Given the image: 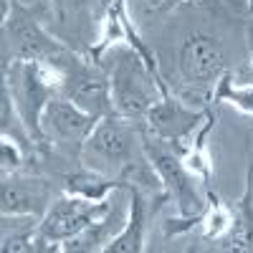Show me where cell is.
Returning <instances> with one entry per match:
<instances>
[{
	"label": "cell",
	"mask_w": 253,
	"mask_h": 253,
	"mask_svg": "<svg viewBox=\"0 0 253 253\" xmlns=\"http://www.w3.org/2000/svg\"><path fill=\"white\" fill-rule=\"evenodd\" d=\"M56 66L61 69V96H66L76 107L96 117H107L114 112L109 71H104L99 61L81 58L69 51Z\"/></svg>",
	"instance_id": "cell-6"
},
{
	"label": "cell",
	"mask_w": 253,
	"mask_h": 253,
	"mask_svg": "<svg viewBox=\"0 0 253 253\" xmlns=\"http://www.w3.org/2000/svg\"><path fill=\"white\" fill-rule=\"evenodd\" d=\"M119 187H126V182L117 180V177L99 175V172L89 170V167L63 177V190H66L69 195H79V198H86V200H107Z\"/></svg>",
	"instance_id": "cell-15"
},
{
	"label": "cell",
	"mask_w": 253,
	"mask_h": 253,
	"mask_svg": "<svg viewBox=\"0 0 253 253\" xmlns=\"http://www.w3.org/2000/svg\"><path fill=\"white\" fill-rule=\"evenodd\" d=\"M142 147H144V157L150 160V167L155 170L165 198L175 203L177 218H170L165 223V236H177L185 233L193 225L203 223L205 210H208V195L203 198L200 187L195 182V172L185 165L180 152L172 144H167L152 134H142Z\"/></svg>",
	"instance_id": "cell-1"
},
{
	"label": "cell",
	"mask_w": 253,
	"mask_h": 253,
	"mask_svg": "<svg viewBox=\"0 0 253 253\" xmlns=\"http://www.w3.org/2000/svg\"><path fill=\"white\" fill-rule=\"evenodd\" d=\"M99 119L101 117L84 112L74 101L58 94L48 101L43 117H41V129H43V139H51L53 144L63 147L69 155H81V147L94 132Z\"/></svg>",
	"instance_id": "cell-8"
},
{
	"label": "cell",
	"mask_w": 253,
	"mask_h": 253,
	"mask_svg": "<svg viewBox=\"0 0 253 253\" xmlns=\"http://www.w3.org/2000/svg\"><path fill=\"white\" fill-rule=\"evenodd\" d=\"M3 74H5L3 89L10 94L31 137L36 142H43L41 117H43L48 101L61 94V69L53 63L15 58L3 63Z\"/></svg>",
	"instance_id": "cell-2"
},
{
	"label": "cell",
	"mask_w": 253,
	"mask_h": 253,
	"mask_svg": "<svg viewBox=\"0 0 253 253\" xmlns=\"http://www.w3.org/2000/svg\"><path fill=\"white\" fill-rule=\"evenodd\" d=\"M180 3H187V0H160V3H155V8L157 10H170V8H175Z\"/></svg>",
	"instance_id": "cell-20"
},
{
	"label": "cell",
	"mask_w": 253,
	"mask_h": 253,
	"mask_svg": "<svg viewBox=\"0 0 253 253\" xmlns=\"http://www.w3.org/2000/svg\"><path fill=\"white\" fill-rule=\"evenodd\" d=\"M134 142H137V129L132 119H124L112 112L99 119L89 139L84 142L79 157L89 170L126 182L129 175H134L137 165H142L134 162Z\"/></svg>",
	"instance_id": "cell-4"
},
{
	"label": "cell",
	"mask_w": 253,
	"mask_h": 253,
	"mask_svg": "<svg viewBox=\"0 0 253 253\" xmlns=\"http://www.w3.org/2000/svg\"><path fill=\"white\" fill-rule=\"evenodd\" d=\"M119 220V205L114 203V208L109 210L107 218H101L96 223H91L89 228H84L81 233L71 236L69 241L61 243L63 253H91V251H104L109 246V241L117 236L114 233V223Z\"/></svg>",
	"instance_id": "cell-14"
},
{
	"label": "cell",
	"mask_w": 253,
	"mask_h": 253,
	"mask_svg": "<svg viewBox=\"0 0 253 253\" xmlns=\"http://www.w3.org/2000/svg\"><path fill=\"white\" fill-rule=\"evenodd\" d=\"M3 33H5V48L10 46V58H28L41 63H56L66 56L71 48H66L38 23V18L23 8L20 3H13V10L8 18H3ZM5 61V63H8Z\"/></svg>",
	"instance_id": "cell-7"
},
{
	"label": "cell",
	"mask_w": 253,
	"mask_h": 253,
	"mask_svg": "<svg viewBox=\"0 0 253 253\" xmlns=\"http://www.w3.org/2000/svg\"><path fill=\"white\" fill-rule=\"evenodd\" d=\"M203 223H205V238L218 243L228 236L230 225H233V210L225 208L213 193H208V210Z\"/></svg>",
	"instance_id": "cell-17"
},
{
	"label": "cell",
	"mask_w": 253,
	"mask_h": 253,
	"mask_svg": "<svg viewBox=\"0 0 253 253\" xmlns=\"http://www.w3.org/2000/svg\"><path fill=\"white\" fill-rule=\"evenodd\" d=\"M20 165H23L20 142H15L13 137H3V142H0V167H3V175L15 172Z\"/></svg>",
	"instance_id": "cell-18"
},
{
	"label": "cell",
	"mask_w": 253,
	"mask_h": 253,
	"mask_svg": "<svg viewBox=\"0 0 253 253\" xmlns=\"http://www.w3.org/2000/svg\"><path fill=\"white\" fill-rule=\"evenodd\" d=\"M203 117H205V112L185 107V101L175 99L167 91L155 107L144 114V132L162 139V142L177 144V142L190 139V134L195 132V126Z\"/></svg>",
	"instance_id": "cell-10"
},
{
	"label": "cell",
	"mask_w": 253,
	"mask_h": 253,
	"mask_svg": "<svg viewBox=\"0 0 253 253\" xmlns=\"http://www.w3.org/2000/svg\"><path fill=\"white\" fill-rule=\"evenodd\" d=\"M180 76L187 86L208 89L225 74V53L220 41L208 33H190L177 58Z\"/></svg>",
	"instance_id": "cell-9"
},
{
	"label": "cell",
	"mask_w": 253,
	"mask_h": 253,
	"mask_svg": "<svg viewBox=\"0 0 253 253\" xmlns=\"http://www.w3.org/2000/svg\"><path fill=\"white\" fill-rule=\"evenodd\" d=\"M129 193V213H126L124 228L104 248L107 253H142L144 251V198L134 185H126Z\"/></svg>",
	"instance_id": "cell-12"
},
{
	"label": "cell",
	"mask_w": 253,
	"mask_h": 253,
	"mask_svg": "<svg viewBox=\"0 0 253 253\" xmlns=\"http://www.w3.org/2000/svg\"><path fill=\"white\" fill-rule=\"evenodd\" d=\"M53 5H56L58 18L66 20L69 15H76V13H81L86 5H91V0H53Z\"/></svg>",
	"instance_id": "cell-19"
},
{
	"label": "cell",
	"mask_w": 253,
	"mask_h": 253,
	"mask_svg": "<svg viewBox=\"0 0 253 253\" xmlns=\"http://www.w3.org/2000/svg\"><path fill=\"white\" fill-rule=\"evenodd\" d=\"M213 101H228L246 114H253V84H238L236 76L225 71L218 79V89L213 91Z\"/></svg>",
	"instance_id": "cell-16"
},
{
	"label": "cell",
	"mask_w": 253,
	"mask_h": 253,
	"mask_svg": "<svg viewBox=\"0 0 253 253\" xmlns=\"http://www.w3.org/2000/svg\"><path fill=\"white\" fill-rule=\"evenodd\" d=\"M114 198L107 200H86L79 195H66L51 203L46 215L38 223V251H61V243L81 233L84 228L109 215Z\"/></svg>",
	"instance_id": "cell-5"
},
{
	"label": "cell",
	"mask_w": 253,
	"mask_h": 253,
	"mask_svg": "<svg viewBox=\"0 0 253 253\" xmlns=\"http://www.w3.org/2000/svg\"><path fill=\"white\" fill-rule=\"evenodd\" d=\"M218 243V248L223 251H253V167L248 170L246 195L233 210V225H230L228 236Z\"/></svg>",
	"instance_id": "cell-13"
},
{
	"label": "cell",
	"mask_w": 253,
	"mask_h": 253,
	"mask_svg": "<svg viewBox=\"0 0 253 253\" xmlns=\"http://www.w3.org/2000/svg\"><path fill=\"white\" fill-rule=\"evenodd\" d=\"M51 193L53 187L46 180L8 172L3 175V185H0V210H3V215L43 218L51 208Z\"/></svg>",
	"instance_id": "cell-11"
},
{
	"label": "cell",
	"mask_w": 253,
	"mask_h": 253,
	"mask_svg": "<svg viewBox=\"0 0 253 253\" xmlns=\"http://www.w3.org/2000/svg\"><path fill=\"white\" fill-rule=\"evenodd\" d=\"M109 86L114 114L124 119H144V114L170 91L132 46L114 53V63H109Z\"/></svg>",
	"instance_id": "cell-3"
}]
</instances>
